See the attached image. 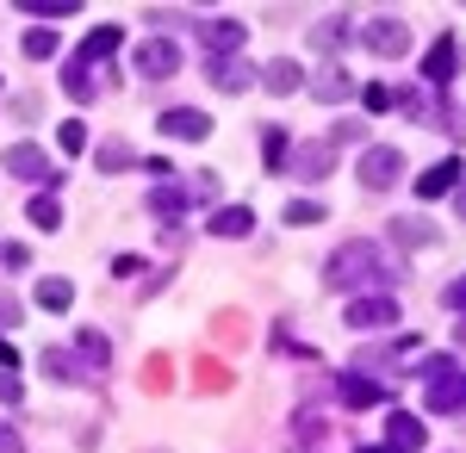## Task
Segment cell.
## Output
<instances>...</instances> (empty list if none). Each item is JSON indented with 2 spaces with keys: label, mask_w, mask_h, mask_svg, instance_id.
Wrapping results in <instances>:
<instances>
[{
  "label": "cell",
  "mask_w": 466,
  "mask_h": 453,
  "mask_svg": "<svg viewBox=\"0 0 466 453\" xmlns=\"http://www.w3.org/2000/svg\"><path fill=\"white\" fill-rule=\"evenodd\" d=\"M441 305H448V311H461V317H466V274L454 279V286H448V292H441Z\"/></svg>",
  "instance_id": "cell-37"
},
{
  "label": "cell",
  "mask_w": 466,
  "mask_h": 453,
  "mask_svg": "<svg viewBox=\"0 0 466 453\" xmlns=\"http://www.w3.org/2000/svg\"><path fill=\"white\" fill-rule=\"evenodd\" d=\"M19 317H25V305H19V298L0 286V329H19Z\"/></svg>",
  "instance_id": "cell-35"
},
{
  "label": "cell",
  "mask_w": 466,
  "mask_h": 453,
  "mask_svg": "<svg viewBox=\"0 0 466 453\" xmlns=\"http://www.w3.org/2000/svg\"><path fill=\"white\" fill-rule=\"evenodd\" d=\"M56 143H63V156H81V149H87V125H81V118H63V125H56Z\"/></svg>",
  "instance_id": "cell-32"
},
{
  "label": "cell",
  "mask_w": 466,
  "mask_h": 453,
  "mask_svg": "<svg viewBox=\"0 0 466 453\" xmlns=\"http://www.w3.org/2000/svg\"><path fill=\"white\" fill-rule=\"evenodd\" d=\"M311 94H318L323 106H342L349 94H355V75H349V69H336V63H323L318 81H311Z\"/></svg>",
  "instance_id": "cell-17"
},
{
  "label": "cell",
  "mask_w": 466,
  "mask_h": 453,
  "mask_svg": "<svg viewBox=\"0 0 466 453\" xmlns=\"http://www.w3.org/2000/svg\"><path fill=\"white\" fill-rule=\"evenodd\" d=\"M280 217H287L292 230H299V224H323V206H318V199H287V211H280Z\"/></svg>",
  "instance_id": "cell-34"
},
{
  "label": "cell",
  "mask_w": 466,
  "mask_h": 453,
  "mask_svg": "<svg viewBox=\"0 0 466 453\" xmlns=\"http://www.w3.org/2000/svg\"><path fill=\"white\" fill-rule=\"evenodd\" d=\"M360 453H392V448H360Z\"/></svg>",
  "instance_id": "cell-42"
},
{
  "label": "cell",
  "mask_w": 466,
  "mask_h": 453,
  "mask_svg": "<svg viewBox=\"0 0 466 453\" xmlns=\"http://www.w3.org/2000/svg\"><path fill=\"white\" fill-rule=\"evenodd\" d=\"M75 360H81L87 373H106L112 367V342L100 336V329H75Z\"/></svg>",
  "instance_id": "cell-15"
},
{
  "label": "cell",
  "mask_w": 466,
  "mask_h": 453,
  "mask_svg": "<svg viewBox=\"0 0 466 453\" xmlns=\"http://www.w3.org/2000/svg\"><path fill=\"white\" fill-rule=\"evenodd\" d=\"M206 75H212V87H224V94H243V87L261 81V69L243 63V56H218V63H206Z\"/></svg>",
  "instance_id": "cell-12"
},
{
  "label": "cell",
  "mask_w": 466,
  "mask_h": 453,
  "mask_svg": "<svg viewBox=\"0 0 466 453\" xmlns=\"http://www.w3.org/2000/svg\"><path fill=\"white\" fill-rule=\"evenodd\" d=\"M37 367H44L50 379H63V385H75V379H81V360H69L63 348H44V360H37Z\"/></svg>",
  "instance_id": "cell-30"
},
{
  "label": "cell",
  "mask_w": 466,
  "mask_h": 453,
  "mask_svg": "<svg viewBox=\"0 0 466 453\" xmlns=\"http://www.w3.org/2000/svg\"><path fill=\"white\" fill-rule=\"evenodd\" d=\"M454 211H461V217H466V180H461V186H454Z\"/></svg>",
  "instance_id": "cell-41"
},
{
  "label": "cell",
  "mask_w": 466,
  "mask_h": 453,
  "mask_svg": "<svg viewBox=\"0 0 466 453\" xmlns=\"http://www.w3.org/2000/svg\"><path fill=\"white\" fill-rule=\"evenodd\" d=\"M0 168H6V175H19V180H44V186H63V175L50 168V156H44L37 143H13V149L0 156Z\"/></svg>",
  "instance_id": "cell-4"
},
{
  "label": "cell",
  "mask_w": 466,
  "mask_h": 453,
  "mask_svg": "<svg viewBox=\"0 0 466 453\" xmlns=\"http://www.w3.org/2000/svg\"><path fill=\"white\" fill-rule=\"evenodd\" d=\"M287 168H292L299 180H323L329 168H336V143H329V137H318V143H299V156H292Z\"/></svg>",
  "instance_id": "cell-11"
},
{
  "label": "cell",
  "mask_w": 466,
  "mask_h": 453,
  "mask_svg": "<svg viewBox=\"0 0 466 453\" xmlns=\"http://www.w3.org/2000/svg\"><path fill=\"white\" fill-rule=\"evenodd\" d=\"M461 180H466L461 156H441V162H430V168L417 175V199H423V206H435V199H448V193H454Z\"/></svg>",
  "instance_id": "cell-7"
},
{
  "label": "cell",
  "mask_w": 466,
  "mask_h": 453,
  "mask_svg": "<svg viewBox=\"0 0 466 453\" xmlns=\"http://www.w3.org/2000/svg\"><path fill=\"white\" fill-rule=\"evenodd\" d=\"M19 398H25V385H19V373H0V404H6V410H13V404H19Z\"/></svg>",
  "instance_id": "cell-36"
},
{
  "label": "cell",
  "mask_w": 466,
  "mask_h": 453,
  "mask_svg": "<svg viewBox=\"0 0 466 453\" xmlns=\"http://www.w3.org/2000/svg\"><path fill=\"white\" fill-rule=\"evenodd\" d=\"M392 243L398 248H430L435 243V224H430V217H417V211H410V217H392Z\"/></svg>",
  "instance_id": "cell-22"
},
{
  "label": "cell",
  "mask_w": 466,
  "mask_h": 453,
  "mask_svg": "<svg viewBox=\"0 0 466 453\" xmlns=\"http://www.w3.org/2000/svg\"><path fill=\"white\" fill-rule=\"evenodd\" d=\"M0 87H6V81H0Z\"/></svg>",
  "instance_id": "cell-45"
},
{
  "label": "cell",
  "mask_w": 466,
  "mask_h": 453,
  "mask_svg": "<svg viewBox=\"0 0 466 453\" xmlns=\"http://www.w3.org/2000/svg\"><path fill=\"white\" fill-rule=\"evenodd\" d=\"M19 13H32V19H69L75 0H19Z\"/></svg>",
  "instance_id": "cell-33"
},
{
  "label": "cell",
  "mask_w": 466,
  "mask_h": 453,
  "mask_svg": "<svg viewBox=\"0 0 466 453\" xmlns=\"http://www.w3.org/2000/svg\"><path fill=\"white\" fill-rule=\"evenodd\" d=\"M292 453H318V448H292Z\"/></svg>",
  "instance_id": "cell-43"
},
{
  "label": "cell",
  "mask_w": 466,
  "mask_h": 453,
  "mask_svg": "<svg viewBox=\"0 0 466 453\" xmlns=\"http://www.w3.org/2000/svg\"><path fill=\"white\" fill-rule=\"evenodd\" d=\"M199 37H206V56H212V63H218V56H237V50H243V25H237V19H212Z\"/></svg>",
  "instance_id": "cell-18"
},
{
  "label": "cell",
  "mask_w": 466,
  "mask_h": 453,
  "mask_svg": "<svg viewBox=\"0 0 466 453\" xmlns=\"http://www.w3.org/2000/svg\"><path fill=\"white\" fill-rule=\"evenodd\" d=\"M118 44H125V32H118V25H100V32H87V37H81V63H106Z\"/></svg>",
  "instance_id": "cell-23"
},
{
  "label": "cell",
  "mask_w": 466,
  "mask_h": 453,
  "mask_svg": "<svg viewBox=\"0 0 466 453\" xmlns=\"http://www.w3.org/2000/svg\"><path fill=\"white\" fill-rule=\"evenodd\" d=\"M261 162H268V168H287L292 162V131L268 125V131H261Z\"/></svg>",
  "instance_id": "cell-25"
},
{
  "label": "cell",
  "mask_w": 466,
  "mask_h": 453,
  "mask_svg": "<svg viewBox=\"0 0 466 453\" xmlns=\"http://www.w3.org/2000/svg\"><path fill=\"white\" fill-rule=\"evenodd\" d=\"M131 63H137V75H144V81H168V75L180 69V50L168 44V37H144Z\"/></svg>",
  "instance_id": "cell-8"
},
{
  "label": "cell",
  "mask_w": 466,
  "mask_h": 453,
  "mask_svg": "<svg viewBox=\"0 0 466 453\" xmlns=\"http://www.w3.org/2000/svg\"><path fill=\"white\" fill-rule=\"evenodd\" d=\"M454 69H461V50H454V37L430 44V56H423V87H448V81H454Z\"/></svg>",
  "instance_id": "cell-13"
},
{
  "label": "cell",
  "mask_w": 466,
  "mask_h": 453,
  "mask_svg": "<svg viewBox=\"0 0 466 453\" xmlns=\"http://www.w3.org/2000/svg\"><path fill=\"white\" fill-rule=\"evenodd\" d=\"M360 44H367L380 63H392V56H404V50H410V32H404V19H386V13H380V19H367Z\"/></svg>",
  "instance_id": "cell-6"
},
{
  "label": "cell",
  "mask_w": 466,
  "mask_h": 453,
  "mask_svg": "<svg viewBox=\"0 0 466 453\" xmlns=\"http://www.w3.org/2000/svg\"><path fill=\"white\" fill-rule=\"evenodd\" d=\"M37 305H44L50 317H63L75 305V286H69V279H44V286H37Z\"/></svg>",
  "instance_id": "cell-28"
},
{
  "label": "cell",
  "mask_w": 466,
  "mask_h": 453,
  "mask_svg": "<svg viewBox=\"0 0 466 453\" xmlns=\"http://www.w3.org/2000/svg\"><path fill=\"white\" fill-rule=\"evenodd\" d=\"M187 206H193L187 180H168V186H149V211H156V217H168V224H175V217H180Z\"/></svg>",
  "instance_id": "cell-20"
},
{
  "label": "cell",
  "mask_w": 466,
  "mask_h": 453,
  "mask_svg": "<svg viewBox=\"0 0 466 453\" xmlns=\"http://www.w3.org/2000/svg\"><path fill=\"white\" fill-rule=\"evenodd\" d=\"M392 391L386 385H373L367 373H342L336 379V404H349V410H373V404H386Z\"/></svg>",
  "instance_id": "cell-10"
},
{
  "label": "cell",
  "mask_w": 466,
  "mask_h": 453,
  "mask_svg": "<svg viewBox=\"0 0 466 453\" xmlns=\"http://www.w3.org/2000/svg\"><path fill=\"white\" fill-rule=\"evenodd\" d=\"M13 367H19V348H13V342H0V373H13Z\"/></svg>",
  "instance_id": "cell-40"
},
{
  "label": "cell",
  "mask_w": 466,
  "mask_h": 453,
  "mask_svg": "<svg viewBox=\"0 0 466 453\" xmlns=\"http://www.w3.org/2000/svg\"><path fill=\"white\" fill-rule=\"evenodd\" d=\"M360 106H367V112H392V106H404V87H392V81H367V87H360Z\"/></svg>",
  "instance_id": "cell-27"
},
{
  "label": "cell",
  "mask_w": 466,
  "mask_h": 453,
  "mask_svg": "<svg viewBox=\"0 0 466 453\" xmlns=\"http://www.w3.org/2000/svg\"><path fill=\"white\" fill-rule=\"evenodd\" d=\"M367 137V125H360V118H349V125H336V131H329V143H360Z\"/></svg>",
  "instance_id": "cell-38"
},
{
  "label": "cell",
  "mask_w": 466,
  "mask_h": 453,
  "mask_svg": "<svg viewBox=\"0 0 466 453\" xmlns=\"http://www.w3.org/2000/svg\"><path fill=\"white\" fill-rule=\"evenodd\" d=\"M19 50H25V56H32V63H50V56H56V32H50V25H32V32H25V44H19Z\"/></svg>",
  "instance_id": "cell-31"
},
{
  "label": "cell",
  "mask_w": 466,
  "mask_h": 453,
  "mask_svg": "<svg viewBox=\"0 0 466 453\" xmlns=\"http://www.w3.org/2000/svg\"><path fill=\"white\" fill-rule=\"evenodd\" d=\"M156 131L175 137V143H206V137H212V118H206L199 106H168V112L156 118Z\"/></svg>",
  "instance_id": "cell-5"
},
{
  "label": "cell",
  "mask_w": 466,
  "mask_h": 453,
  "mask_svg": "<svg viewBox=\"0 0 466 453\" xmlns=\"http://www.w3.org/2000/svg\"><path fill=\"white\" fill-rule=\"evenodd\" d=\"M261 87H268V94H299V87H305V75H299L292 56H274V63L261 69Z\"/></svg>",
  "instance_id": "cell-21"
},
{
  "label": "cell",
  "mask_w": 466,
  "mask_h": 453,
  "mask_svg": "<svg viewBox=\"0 0 466 453\" xmlns=\"http://www.w3.org/2000/svg\"><path fill=\"white\" fill-rule=\"evenodd\" d=\"M349 13H323L318 25H311V50H323V56H336V50H342V44H349Z\"/></svg>",
  "instance_id": "cell-16"
},
{
  "label": "cell",
  "mask_w": 466,
  "mask_h": 453,
  "mask_svg": "<svg viewBox=\"0 0 466 453\" xmlns=\"http://www.w3.org/2000/svg\"><path fill=\"white\" fill-rule=\"evenodd\" d=\"M63 94H69L75 106L94 100V94H100V87H94V63H69V69H63Z\"/></svg>",
  "instance_id": "cell-24"
},
{
  "label": "cell",
  "mask_w": 466,
  "mask_h": 453,
  "mask_svg": "<svg viewBox=\"0 0 466 453\" xmlns=\"http://www.w3.org/2000/svg\"><path fill=\"white\" fill-rule=\"evenodd\" d=\"M0 453H25V435L13 422H0Z\"/></svg>",
  "instance_id": "cell-39"
},
{
  "label": "cell",
  "mask_w": 466,
  "mask_h": 453,
  "mask_svg": "<svg viewBox=\"0 0 466 453\" xmlns=\"http://www.w3.org/2000/svg\"><path fill=\"white\" fill-rule=\"evenodd\" d=\"M360 186H373V193H380V186H392L398 175H404V149H392V143H373V149H360Z\"/></svg>",
  "instance_id": "cell-3"
},
{
  "label": "cell",
  "mask_w": 466,
  "mask_h": 453,
  "mask_svg": "<svg viewBox=\"0 0 466 453\" xmlns=\"http://www.w3.org/2000/svg\"><path fill=\"white\" fill-rule=\"evenodd\" d=\"M349 329H398V292H367V298H349Z\"/></svg>",
  "instance_id": "cell-2"
},
{
  "label": "cell",
  "mask_w": 466,
  "mask_h": 453,
  "mask_svg": "<svg viewBox=\"0 0 466 453\" xmlns=\"http://www.w3.org/2000/svg\"><path fill=\"white\" fill-rule=\"evenodd\" d=\"M25 217H32L37 230H63V206H56V193H37L32 206H25Z\"/></svg>",
  "instance_id": "cell-29"
},
{
  "label": "cell",
  "mask_w": 466,
  "mask_h": 453,
  "mask_svg": "<svg viewBox=\"0 0 466 453\" xmlns=\"http://www.w3.org/2000/svg\"><path fill=\"white\" fill-rule=\"evenodd\" d=\"M255 230V211L249 206H224L206 217V237H249Z\"/></svg>",
  "instance_id": "cell-19"
},
{
  "label": "cell",
  "mask_w": 466,
  "mask_h": 453,
  "mask_svg": "<svg viewBox=\"0 0 466 453\" xmlns=\"http://www.w3.org/2000/svg\"><path fill=\"white\" fill-rule=\"evenodd\" d=\"M94 162H100V175H125V168H137V149H131V143H100V156H94Z\"/></svg>",
  "instance_id": "cell-26"
},
{
  "label": "cell",
  "mask_w": 466,
  "mask_h": 453,
  "mask_svg": "<svg viewBox=\"0 0 466 453\" xmlns=\"http://www.w3.org/2000/svg\"><path fill=\"white\" fill-rule=\"evenodd\" d=\"M461 342H466V323H461Z\"/></svg>",
  "instance_id": "cell-44"
},
{
  "label": "cell",
  "mask_w": 466,
  "mask_h": 453,
  "mask_svg": "<svg viewBox=\"0 0 466 453\" xmlns=\"http://www.w3.org/2000/svg\"><path fill=\"white\" fill-rule=\"evenodd\" d=\"M423 441H430L423 422L410 417V410H392V422H386V448H392V453H417Z\"/></svg>",
  "instance_id": "cell-14"
},
{
  "label": "cell",
  "mask_w": 466,
  "mask_h": 453,
  "mask_svg": "<svg viewBox=\"0 0 466 453\" xmlns=\"http://www.w3.org/2000/svg\"><path fill=\"white\" fill-rule=\"evenodd\" d=\"M323 279H329L336 292H355V286H380V292H392L404 274H392V261H386V248H380V243H349V248L329 255Z\"/></svg>",
  "instance_id": "cell-1"
},
{
  "label": "cell",
  "mask_w": 466,
  "mask_h": 453,
  "mask_svg": "<svg viewBox=\"0 0 466 453\" xmlns=\"http://www.w3.org/2000/svg\"><path fill=\"white\" fill-rule=\"evenodd\" d=\"M423 404H430L435 417H454V410H466V373L454 367V373H441V379H430V391H423Z\"/></svg>",
  "instance_id": "cell-9"
}]
</instances>
